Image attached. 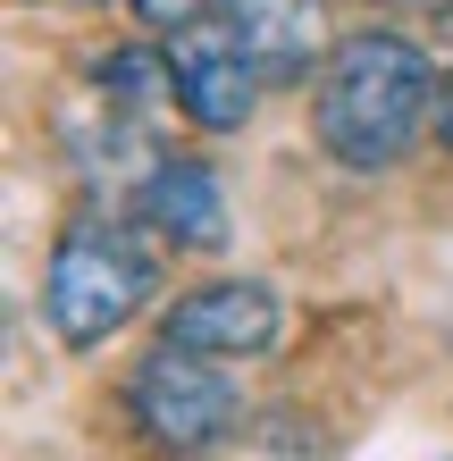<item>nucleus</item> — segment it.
I'll list each match as a JSON object with an SVG mask.
<instances>
[{"instance_id": "obj_1", "label": "nucleus", "mask_w": 453, "mask_h": 461, "mask_svg": "<svg viewBox=\"0 0 453 461\" xmlns=\"http://www.w3.org/2000/svg\"><path fill=\"white\" fill-rule=\"evenodd\" d=\"M311 126L344 168H394L420 126H437V68L403 34H353L328 50Z\"/></svg>"}, {"instance_id": "obj_2", "label": "nucleus", "mask_w": 453, "mask_h": 461, "mask_svg": "<svg viewBox=\"0 0 453 461\" xmlns=\"http://www.w3.org/2000/svg\"><path fill=\"white\" fill-rule=\"evenodd\" d=\"M151 285H159V260H151L126 227L76 219V227L59 235V252H50L42 319H50V336H59L68 352H93V344H110L126 319L151 303Z\"/></svg>"}, {"instance_id": "obj_3", "label": "nucleus", "mask_w": 453, "mask_h": 461, "mask_svg": "<svg viewBox=\"0 0 453 461\" xmlns=\"http://www.w3.org/2000/svg\"><path fill=\"white\" fill-rule=\"evenodd\" d=\"M126 402H135V428L159 453H210L235 420H244L235 377L210 361V352H185V344L143 352L135 377H126Z\"/></svg>"}, {"instance_id": "obj_4", "label": "nucleus", "mask_w": 453, "mask_h": 461, "mask_svg": "<svg viewBox=\"0 0 453 461\" xmlns=\"http://www.w3.org/2000/svg\"><path fill=\"white\" fill-rule=\"evenodd\" d=\"M159 59L177 76V110L210 126V134H235L252 118V93L269 85V76L252 68V50L227 34V17H202V25H177L168 42H159Z\"/></svg>"}, {"instance_id": "obj_5", "label": "nucleus", "mask_w": 453, "mask_h": 461, "mask_svg": "<svg viewBox=\"0 0 453 461\" xmlns=\"http://www.w3.org/2000/svg\"><path fill=\"white\" fill-rule=\"evenodd\" d=\"M159 344L210 352V361L269 352V344H277V294H269V285H252V277L194 285V294H177V303H168V319H159Z\"/></svg>"}, {"instance_id": "obj_6", "label": "nucleus", "mask_w": 453, "mask_h": 461, "mask_svg": "<svg viewBox=\"0 0 453 461\" xmlns=\"http://www.w3.org/2000/svg\"><path fill=\"white\" fill-rule=\"evenodd\" d=\"M227 34L252 50V68L269 85H294L311 76V59L328 50V25H319V0H219Z\"/></svg>"}, {"instance_id": "obj_7", "label": "nucleus", "mask_w": 453, "mask_h": 461, "mask_svg": "<svg viewBox=\"0 0 453 461\" xmlns=\"http://www.w3.org/2000/svg\"><path fill=\"white\" fill-rule=\"evenodd\" d=\"M143 227L168 235L177 252H219V243H227L219 176H210L202 159H151V176H143Z\"/></svg>"}, {"instance_id": "obj_8", "label": "nucleus", "mask_w": 453, "mask_h": 461, "mask_svg": "<svg viewBox=\"0 0 453 461\" xmlns=\"http://www.w3.org/2000/svg\"><path fill=\"white\" fill-rule=\"evenodd\" d=\"M135 17H143V25H159V34H177V25L219 17V0H135Z\"/></svg>"}, {"instance_id": "obj_9", "label": "nucleus", "mask_w": 453, "mask_h": 461, "mask_svg": "<svg viewBox=\"0 0 453 461\" xmlns=\"http://www.w3.org/2000/svg\"><path fill=\"white\" fill-rule=\"evenodd\" d=\"M437 143H445V151H453V68H445V76H437Z\"/></svg>"}]
</instances>
